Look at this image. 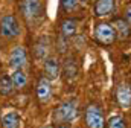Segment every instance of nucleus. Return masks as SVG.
<instances>
[{"mask_svg": "<svg viewBox=\"0 0 131 128\" xmlns=\"http://www.w3.org/2000/svg\"><path fill=\"white\" fill-rule=\"evenodd\" d=\"M20 8L25 22L31 28H37V25H40L41 20L44 18V9L41 0H21Z\"/></svg>", "mask_w": 131, "mask_h": 128, "instance_id": "1", "label": "nucleus"}, {"mask_svg": "<svg viewBox=\"0 0 131 128\" xmlns=\"http://www.w3.org/2000/svg\"><path fill=\"white\" fill-rule=\"evenodd\" d=\"M76 118H78V105L75 101H67L60 104L52 114V119L57 125H67L73 122Z\"/></svg>", "mask_w": 131, "mask_h": 128, "instance_id": "2", "label": "nucleus"}, {"mask_svg": "<svg viewBox=\"0 0 131 128\" xmlns=\"http://www.w3.org/2000/svg\"><path fill=\"white\" fill-rule=\"evenodd\" d=\"M20 34H21V28H20V23L15 18V15L6 14L0 18V37L3 40L12 41V40L18 38Z\"/></svg>", "mask_w": 131, "mask_h": 128, "instance_id": "3", "label": "nucleus"}, {"mask_svg": "<svg viewBox=\"0 0 131 128\" xmlns=\"http://www.w3.org/2000/svg\"><path fill=\"white\" fill-rule=\"evenodd\" d=\"M84 122H85L87 128H105L104 113L96 104L87 105V108L84 111Z\"/></svg>", "mask_w": 131, "mask_h": 128, "instance_id": "4", "label": "nucleus"}, {"mask_svg": "<svg viewBox=\"0 0 131 128\" xmlns=\"http://www.w3.org/2000/svg\"><path fill=\"white\" fill-rule=\"evenodd\" d=\"M95 40L102 46H110L116 40V32L111 23H98L95 28Z\"/></svg>", "mask_w": 131, "mask_h": 128, "instance_id": "5", "label": "nucleus"}, {"mask_svg": "<svg viewBox=\"0 0 131 128\" xmlns=\"http://www.w3.org/2000/svg\"><path fill=\"white\" fill-rule=\"evenodd\" d=\"M9 66L12 70H23L28 66V52L23 46H15L9 54Z\"/></svg>", "mask_w": 131, "mask_h": 128, "instance_id": "6", "label": "nucleus"}, {"mask_svg": "<svg viewBox=\"0 0 131 128\" xmlns=\"http://www.w3.org/2000/svg\"><path fill=\"white\" fill-rule=\"evenodd\" d=\"M61 75V60L57 55H50L44 60V78L55 81Z\"/></svg>", "mask_w": 131, "mask_h": 128, "instance_id": "7", "label": "nucleus"}, {"mask_svg": "<svg viewBox=\"0 0 131 128\" xmlns=\"http://www.w3.org/2000/svg\"><path fill=\"white\" fill-rule=\"evenodd\" d=\"M114 99L119 107L122 108H130L131 107V84L130 82H121L116 87Z\"/></svg>", "mask_w": 131, "mask_h": 128, "instance_id": "8", "label": "nucleus"}, {"mask_svg": "<svg viewBox=\"0 0 131 128\" xmlns=\"http://www.w3.org/2000/svg\"><path fill=\"white\" fill-rule=\"evenodd\" d=\"M79 67L73 57H66L64 63H61V75H64L66 82H72L78 78Z\"/></svg>", "mask_w": 131, "mask_h": 128, "instance_id": "9", "label": "nucleus"}, {"mask_svg": "<svg viewBox=\"0 0 131 128\" xmlns=\"http://www.w3.org/2000/svg\"><path fill=\"white\" fill-rule=\"evenodd\" d=\"M52 98V86L50 81L44 76H41L37 82V99L40 104H47Z\"/></svg>", "mask_w": 131, "mask_h": 128, "instance_id": "10", "label": "nucleus"}, {"mask_svg": "<svg viewBox=\"0 0 131 128\" xmlns=\"http://www.w3.org/2000/svg\"><path fill=\"white\" fill-rule=\"evenodd\" d=\"M50 49H52V44H50L49 37L47 35L40 37V40L35 43V47H34L35 58L40 60V61H44L47 57H50Z\"/></svg>", "mask_w": 131, "mask_h": 128, "instance_id": "11", "label": "nucleus"}, {"mask_svg": "<svg viewBox=\"0 0 131 128\" xmlns=\"http://www.w3.org/2000/svg\"><path fill=\"white\" fill-rule=\"evenodd\" d=\"M116 9V3L114 0H96L95 3V15L98 18L104 17H110Z\"/></svg>", "mask_w": 131, "mask_h": 128, "instance_id": "12", "label": "nucleus"}, {"mask_svg": "<svg viewBox=\"0 0 131 128\" xmlns=\"http://www.w3.org/2000/svg\"><path fill=\"white\" fill-rule=\"evenodd\" d=\"M111 26H113V29L116 32V38H119L121 41H125V40L130 38L131 26L125 22V18H114Z\"/></svg>", "mask_w": 131, "mask_h": 128, "instance_id": "13", "label": "nucleus"}, {"mask_svg": "<svg viewBox=\"0 0 131 128\" xmlns=\"http://www.w3.org/2000/svg\"><path fill=\"white\" fill-rule=\"evenodd\" d=\"M20 124H21V118L17 111L11 110V111H6L2 119H0V125L2 128H20Z\"/></svg>", "mask_w": 131, "mask_h": 128, "instance_id": "14", "label": "nucleus"}, {"mask_svg": "<svg viewBox=\"0 0 131 128\" xmlns=\"http://www.w3.org/2000/svg\"><path fill=\"white\" fill-rule=\"evenodd\" d=\"M78 32V22L75 18H66L61 23V29H60V37H63L66 40H70L72 37H75Z\"/></svg>", "mask_w": 131, "mask_h": 128, "instance_id": "15", "label": "nucleus"}, {"mask_svg": "<svg viewBox=\"0 0 131 128\" xmlns=\"http://www.w3.org/2000/svg\"><path fill=\"white\" fill-rule=\"evenodd\" d=\"M11 79H12V84H14V89H25L28 86V75L23 72V70H14L12 75H11Z\"/></svg>", "mask_w": 131, "mask_h": 128, "instance_id": "16", "label": "nucleus"}, {"mask_svg": "<svg viewBox=\"0 0 131 128\" xmlns=\"http://www.w3.org/2000/svg\"><path fill=\"white\" fill-rule=\"evenodd\" d=\"M14 84L9 75H0V95L2 96H11L14 93Z\"/></svg>", "mask_w": 131, "mask_h": 128, "instance_id": "17", "label": "nucleus"}, {"mask_svg": "<svg viewBox=\"0 0 131 128\" xmlns=\"http://www.w3.org/2000/svg\"><path fill=\"white\" fill-rule=\"evenodd\" d=\"M61 8L67 14H72L79 9V0H61Z\"/></svg>", "mask_w": 131, "mask_h": 128, "instance_id": "18", "label": "nucleus"}, {"mask_svg": "<svg viewBox=\"0 0 131 128\" xmlns=\"http://www.w3.org/2000/svg\"><path fill=\"white\" fill-rule=\"evenodd\" d=\"M107 128H127V125L121 116H111L107 121Z\"/></svg>", "mask_w": 131, "mask_h": 128, "instance_id": "19", "label": "nucleus"}, {"mask_svg": "<svg viewBox=\"0 0 131 128\" xmlns=\"http://www.w3.org/2000/svg\"><path fill=\"white\" fill-rule=\"evenodd\" d=\"M67 46H69V40L60 37V38H58V50H60V52H66Z\"/></svg>", "mask_w": 131, "mask_h": 128, "instance_id": "20", "label": "nucleus"}, {"mask_svg": "<svg viewBox=\"0 0 131 128\" xmlns=\"http://www.w3.org/2000/svg\"><path fill=\"white\" fill-rule=\"evenodd\" d=\"M125 22L131 26V6H128V8L125 9Z\"/></svg>", "mask_w": 131, "mask_h": 128, "instance_id": "21", "label": "nucleus"}, {"mask_svg": "<svg viewBox=\"0 0 131 128\" xmlns=\"http://www.w3.org/2000/svg\"><path fill=\"white\" fill-rule=\"evenodd\" d=\"M57 128H70V127H69V125H58Z\"/></svg>", "mask_w": 131, "mask_h": 128, "instance_id": "22", "label": "nucleus"}, {"mask_svg": "<svg viewBox=\"0 0 131 128\" xmlns=\"http://www.w3.org/2000/svg\"><path fill=\"white\" fill-rule=\"evenodd\" d=\"M44 128H55V127H53V125H46Z\"/></svg>", "mask_w": 131, "mask_h": 128, "instance_id": "23", "label": "nucleus"}]
</instances>
